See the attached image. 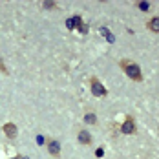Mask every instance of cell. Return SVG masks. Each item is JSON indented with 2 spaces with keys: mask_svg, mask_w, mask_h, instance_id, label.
Masks as SVG:
<instances>
[{
  "mask_svg": "<svg viewBox=\"0 0 159 159\" xmlns=\"http://www.w3.org/2000/svg\"><path fill=\"white\" fill-rule=\"evenodd\" d=\"M121 68H123V71L126 73L130 79L134 80H143V75H141V70H139V64H135L134 61H126V59H123L121 61Z\"/></svg>",
  "mask_w": 159,
  "mask_h": 159,
  "instance_id": "1",
  "label": "cell"
},
{
  "mask_svg": "<svg viewBox=\"0 0 159 159\" xmlns=\"http://www.w3.org/2000/svg\"><path fill=\"white\" fill-rule=\"evenodd\" d=\"M90 84H92V93H93L95 97H104L106 95V88L102 86V82H101L99 79L93 77V79L90 80Z\"/></svg>",
  "mask_w": 159,
  "mask_h": 159,
  "instance_id": "2",
  "label": "cell"
},
{
  "mask_svg": "<svg viewBox=\"0 0 159 159\" xmlns=\"http://www.w3.org/2000/svg\"><path fill=\"white\" fill-rule=\"evenodd\" d=\"M121 132H123V134H126V135L135 134V123H134V119H132V117H126V121H125V123H123V126H121Z\"/></svg>",
  "mask_w": 159,
  "mask_h": 159,
  "instance_id": "3",
  "label": "cell"
},
{
  "mask_svg": "<svg viewBox=\"0 0 159 159\" xmlns=\"http://www.w3.org/2000/svg\"><path fill=\"white\" fill-rule=\"evenodd\" d=\"M48 152L53 156V157H59L61 156V144H59V141H48Z\"/></svg>",
  "mask_w": 159,
  "mask_h": 159,
  "instance_id": "4",
  "label": "cell"
},
{
  "mask_svg": "<svg viewBox=\"0 0 159 159\" xmlns=\"http://www.w3.org/2000/svg\"><path fill=\"white\" fill-rule=\"evenodd\" d=\"M4 134L9 137V139H15L16 137V126L13 123H7V125H4Z\"/></svg>",
  "mask_w": 159,
  "mask_h": 159,
  "instance_id": "5",
  "label": "cell"
},
{
  "mask_svg": "<svg viewBox=\"0 0 159 159\" xmlns=\"http://www.w3.org/2000/svg\"><path fill=\"white\" fill-rule=\"evenodd\" d=\"M79 143H82V144H90L92 143V135H90L86 130H80L79 132Z\"/></svg>",
  "mask_w": 159,
  "mask_h": 159,
  "instance_id": "6",
  "label": "cell"
},
{
  "mask_svg": "<svg viewBox=\"0 0 159 159\" xmlns=\"http://www.w3.org/2000/svg\"><path fill=\"white\" fill-rule=\"evenodd\" d=\"M148 30L154 33H159V16H154L148 20Z\"/></svg>",
  "mask_w": 159,
  "mask_h": 159,
  "instance_id": "7",
  "label": "cell"
},
{
  "mask_svg": "<svg viewBox=\"0 0 159 159\" xmlns=\"http://www.w3.org/2000/svg\"><path fill=\"white\" fill-rule=\"evenodd\" d=\"M77 26H82V20H80V16H71V18H68V28L70 30H73V28H77Z\"/></svg>",
  "mask_w": 159,
  "mask_h": 159,
  "instance_id": "8",
  "label": "cell"
},
{
  "mask_svg": "<svg viewBox=\"0 0 159 159\" xmlns=\"http://www.w3.org/2000/svg\"><path fill=\"white\" fill-rule=\"evenodd\" d=\"M84 121H86V123H90V125H95L97 117L93 115V113H86V115H84Z\"/></svg>",
  "mask_w": 159,
  "mask_h": 159,
  "instance_id": "9",
  "label": "cell"
},
{
  "mask_svg": "<svg viewBox=\"0 0 159 159\" xmlns=\"http://www.w3.org/2000/svg\"><path fill=\"white\" fill-rule=\"evenodd\" d=\"M137 6H139L141 11H148V9H150V4H148V2H139Z\"/></svg>",
  "mask_w": 159,
  "mask_h": 159,
  "instance_id": "10",
  "label": "cell"
},
{
  "mask_svg": "<svg viewBox=\"0 0 159 159\" xmlns=\"http://www.w3.org/2000/svg\"><path fill=\"white\" fill-rule=\"evenodd\" d=\"M101 33H104V37H106V39H108L110 42H111V40H113V37H111L110 33H108V30H102V28H101Z\"/></svg>",
  "mask_w": 159,
  "mask_h": 159,
  "instance_id": "11",
  "label": "cell"
},
{
  "mask_svg": "<svg viewBox=\"0 0 159 159\" xmlns=\"http://www.w3.org/2000/svg\"><path fill=\"white\" fill-rule=\"evenodd\" d=\"M102 154H104V150H102V148H97V150H95V156H97V157H102Z\"/></svg>",
  "mask_w": 159,
  "mask_h": 159,
  "instance_id": "12",
  "label": "cell"
},
{
  "mask_svg": "<svg viewBox=\"0 0 159 159\" xmlns=\"http://www.w3.org/2000/svg\"><path fill=\"white\" fill-rule=\"evenodd\" d=\"M42 6H44V7H53V6H55V2H44Z\"/></svg>",
  "mask_w": 159,
  "mask_h": 159,
  "instance_id": "13",
  "label": "cell"
},
{
  "mask_svg": "<svg viewBox=\"0 0 159 159\" xmlns=\"http://www.w3.org/2000/svg\"><path fill=\"white\" fill-rule=\"evenodd\" d=\"M0 70H2V71H6V68H4V62H2V59H0Z\"/></svg>",
  "mask_w": 159,
  "mask_h": 159,
  "instance_id": "14",
  "label": "cell"
},
{
  "mask_svg": "<svg viewBox=\"0 0 159 159\" xmlns=\"http://www.w3.org/2000/svg\"><path fill=\"white\" fill-rule=\"evenodd\" d=\"M15 159H28V157H15Z\"/></svg>",
  "mask_w": 159,
  "mask_h": 159,
  "instance_id": "15",
  "label": "cell"
}]
</instances>
